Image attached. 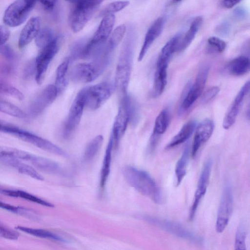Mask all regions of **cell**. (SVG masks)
Returning <instances> with one entry per match:
<instances>
[{
    "instance_id": "obj_45",
    "label": "cell",
    "mask_w": 250,
    "mask_h": 250,
    "mask_svg": "<svg viewBox=\"0 0 250 250\" xmlns=\"http://www.w3.org/2000/svg\"><path fill=\"white\" fill-rule=\"evenodd\" d=\"M19 127L13 124L0 119V132L14 135L19 129Z\"/></svg>"
},
{
    "instance_id": "obj_3",
    "label": "cell",
    "mask_w": 250,
    "mask_h": 250,
    "mask_svg": "<svg viewBox=\"0 0 250 250\" xmlns=\"http://www.w3.org/2000/svg\"><path fill=\"white\" fill-rule=\"evenodd\" d=\"M139 111L135 100L127 94L122 96L113 125L111 137L117 145L125 134L128 124H136Z\"/></svg>"
},
{
    "instance_id": "obj_38",
    "label": "cell",
    "mask_w": 250,
    "mask_h": 250,
    "mask_svg": "<svg viewBox=\"0 0 250 250\" xmlns=\"http://www.w3.org/2000/svg\"><path fill=\"white\" fill-rule=\"evenodd\" d=\"M0 111L18 118H24L26 113L19 107L9 102L0 100Z\"/></svg>"
},
{
    "instance_id": "obj_21",
    "label": "cell",
    "mask_w": 250,
    "mask_h": 250,
    "mask_svg": "<svg viewBox=\"0 0 250 250\" xmlns=\"http://www.w3.org/2000/svg\"><path fill=\"white\" fill-rule=\"evenodd\" d=\"M29 162L39 170L48 174L62 175L63 169L55 162L44 157L32 155Z\"/></svg>"
},
{
    "instance_id": "obj_27",
    "label": "cell",
    "mask_w": 250,
    "mask_h": 250,
    "mask_svg": "<svg viewBox=\"0 0 250 250\" xmlns=\"http://www.w3.org/2000/svg\"><path fill=\"white\" fill-rule=\"evenodd\" d=\"M70 59L66 58L58 67L55 86L58 95L62 93L66 88L68 84V70Z\"/></svg>"
},
{
    "instance_id": "obj_37",
    "label": "cell",
    "mask_w": 250,
    "mask_h": 250,
    "mask_svg": "<svg viewBox=\"0 0 250 250\" xmlns=\"http://www.w3.org/2000/svg\"><path fill=\"white\" fill-rule=\"evenodd\" d=\"M56 38L53 31L48 27L40 30L35 38L36 45L41 49L50 43Z\"/></svg>"
},
{
    "instance_id": "obj_50",
    "label": "cell",
    "mask_w": 250,
    "mask_h": 250,
    "mask_svg": "<svg viewBox=\"0 0 250 250\" xmlns=\"http://www.w3.org/2000/svg\"><path fill=\"white\" fill-rule=\"evenodd\" d=\"M0 53L7 59H11L14 56L13 51L11 48L7 45L0 47Z\"/></svg>"
},
{
    "instance_id": "obj_47",
    "label": "cell",
    "mask_w": 250,
    "mask_h": 250,
    "mask_svg": "<svg viewBox=\"0 0 250 250\" xmlns=\"http://www.w3.org/2000/svg\"><path fill=\"white\" fill-rule=\"evenodd\" d=\"M9 37V30L5 26L0 25V47L5 44Z\"/></svg>"
},
{
    "instance_id": "obj_44",
    "label": "cell",
    "mask_w": 250,
    "mask_h": 250,
    "mask_svg": "<svg viewBox=\"0 0 250 250\" xmlns=\"http://www.w3.org/2000/svg\"><path fill=\"white\" fill-rule=\"evenodd\" d=\"M19 234L7 227L0 224V237L12 240H17L19 237Z\"/></svg>"
},
{
    "instance_id": "obj_9",
    "label": "cell",
    "mask_w": 250,
    "mask_h": 250,
    "mask_svg": "<svg viewBox=\"0 0 250 250\" xmlns=\"http://www.w3.org/2000/svg\"><path fill=\"white\" fill-rule=\"evenodd\" d=\"M85 107L84 91L83 88L74 100L63 125L62 132L64 138H69L75 131L81 121Z\"/></svg>"
},
{
    "instance_id": "obj_49",
    "label": "cell",
    "mask_w": 250,
    "mask_h": 250,
    "mask_svg": "<svg viewBox=\"0 0 250 250\" xmlns=\"http://www.w3.org/2000/svg\"><path fill=\"white\" fill-rule=\"evenodd\" d=\"M233 17L238 20L244 19L247 16V11L242 7H238L233 11Z\"/></svg>"
},
{
    "instance_id": "obj_4",
    "label": "cell",
    "mask_w": 250,
    "mask_h": 250,
    "mask_svg": "<svg viewBox=\"0 0 250 250\" xmlns=\"http://www.w3.org/2000/svg\"><path fill=\"white\" fill-rule=\"evenodd\" d=\"M115 21L114 15L103 17L92 38L84 42L79 58L94 59L99 55L112 31Z\"/></svg>"
},
{
    "instance_id": "obj_33",
    "label": "cell",
    "mask_w": 250,
    "mask_h": 250,
    "mask_svg": "<svg viewBox=\"0 0 250 250\" xmlns=\"http://www.w3.org/2000/svg\"><path fill=\"white\" fill-rule=\"evenodd\" d=\"M31 154L17 148L0 146V160L6 158H13L28 161Z\"/></svg>"
},
{
    "instance_id": "obj_12",
    "label": "cell",
    "mask_w": 250,
    "mask_h": 250,
    "mask_svg": "<svg viewBox=\"0 0 250 250\" xmlns=\"http://www.w3.org/2000/svg\"><path fill=\"white\" fill-rule=\"evenodd\" d=\"M233 196L231 188L226 186L220 199L215 225L217 232H222L228 226L233 210Z\"/></svg>"
},
{
    "instance_id": "obj_31",
    "label": "cell",
    "mask_w": 250,
    "mask_h": 250,
    "mask_svg": "<svg viewBox=\"0 0 250 250\" xmlns=\"http://www.w3.org/2000/svg\"><path fill=\"white\" fill-rule=\"evenodd\" d=\"M170 122V114L167 109L162 110L157 116L151 138L157 140L158 136L165 133Z\"/></svg>"
},
{
    "instance_id": "obj_14",
    "label": "cell",
    "mask_w": 250,
    "mask_h": 250,
    "mask_svg": "<svg viewBox=\"0 0 250 250\" xmlns=\"http://www.w3.org/2000/svg\"><path fill=\"white\" fill-rule=\"evenodd\" d=\"M15 136L51 153L62 157L68 156L64 150L49 140L22 128L20 129Z\"/></svg>"
},
{
    "instance_id": "obj_35",
    "label": "cell",
    "mask_w": 250,
    "mask_h": 250,
    "mask_svg": "<svg viewBox=\"0 0 250 250\" xmlns=\"http://www.w3.org/2000/svg\"><path fill=\"white\" fill-rule=\"evenodd\" d=\"M103 140V136L99 135L88 144L83 154L84 161L90 162L95 158L102 146Z\"/></svg>"
},
{
    "instance_id": "obj_23",
    "label": "cell",
    "mask_w": 250,
    "mask_h": 250,
    "mask_svg": "<svg viewBox=\"0 0 250 250\" xmlns=\"http://www.w3.org/2000/svg\"><path fill=\"white\" fill-rule=\"evenodd\" d=\"M113 146V140L111 136L105 149L100 172V187L101 189L105 187L110 172Z\"/></svg>"
},
{
    "instance_id": "obj_11",
    "label": "cell",
    "mask_w": 250,
    "mask_h": 250,
    "mask_svg": "<svg viewBox=\"0 0 250 250\" xmlns=\"http://www.w3.org/2000/svg\"><path fill=\"white\" fill-rule=\"evenodd\" d=\"M144 219L148 222L171 234L195 243H200L202 239L179 223L166 219L147 216Z\"/></svg>"
},
{
    "instance_id": "obj_41",
    "label": "cell",
    "mask_w": 250,
    "mask_h": 250,
    "mask_svg": "<svg viewBox=\"0 0 250 250\" xmlns=\"http://www.w3.org/2000/svg\"><path fill=\"white\" fill-rule=\"evenodd\" d=\"M0 92L20 100H22L24 98L23 95L19 89L5 83L0 82Z\"/></svg>"
},
{
    "instance_id": "obj_7",
    "label": "cell",
    "mask_w": 250,
    "mask_h": 250,
    "mask_svg": "<svg viewBox=\"0 0 250 250\" xmlns=\"http://www.w3.org/2000/svg\"><path fill=\"white\" fill-rule=\"evenodd\" d=\"M83 89L85 107L94 110L101 107L111 97L116 87L114 83L104 82Z\"/></svg>"
},
{
    "instance_id": "obj_34",
    "label": "cell",
    "mask_w": 250,
    "mask_h": 250,
    "mask_svg": "<svg viewBox=\"0 0 250 250\" xmlns=\"http://www.w3.org/2000/svg\"><path fill=\"white\" fill-rule=\"evenodd\" d=\"M15 228L22 232L38 237L60 242H64L65 241L62 237L46 230L31 228L21 226H17Z\"/></svg>"
},
{
    "instance_id": "obj_24",
    "label": "cell",
    "mask_w": 250,
    "mask_h": 250,
    "mask_svg": "<svg viewBox=\"0 0 250 250\" xmlns=\"http://www.w3.org/2000/svg\"><path fill=\"white\" fill-rule=\"evenodd\" d=\"M180 39L179 35H176L165 44L161 49L156 65H168L172 55L178 50Z\"/></svg>"
},
{
    "instance_id": "obj_5",
    "label": "cell",
    "mask_w": 250,
    "mask_h": 250,
    "mask_svg": "<svg viewBox=\"0 0 250 250\" xmlns=\"http://www.w3.org/2000/svg\"><path fill=\"white\" fill-rule=\"evenodd\" d=\"M110 58L101 55L89 62H83L74 66L70 72V78L77 83H89L96 80L104 71Z\"/></svg>"
},
{
    "instance_id": "obj_25",
    "label": "cell",
    "mask_w": 250,
    "mask_h": 250,
    "mask_svg": "<svg viewBox=\"0 0 250 250\" xmlns=\"http://www.w3.org/2000/svg\"><path fill=\"white\" fill-rule=\"evenodd\" d=\"M203 21V18L201 16L196 17L193 19L188 30L179 42L178 51H183L189 46L201 26Z\"/></svg>"
},
{
    "instance_id": "obj_51",
    "label": "cell",
    "mask_w": 250,
    "mask_h": 250,
    "mask_svg": "<svg viewBox=\"0 0 250 250\" xmlns=\"http://www.w3.org/2000/svg\"><path fill=\"white\" fill-rule=\"evenodd\" d=\"M43 8L47 11H52L55 8L57 1L42 0L40 1Z\"/></svg>"
},
{
    "instance_id": "obj_32",
    "label": "cell",
    "mask_w": 250,
    "mask_h": 250,
    "mask_svg": "<svg viewBox=\"0 0 250 250\" xmlns=\"http://www.w3.org/2000/svg\"><path fill=\"white\" fill-rule=\"evenodd\" d=\"M190 154V149L188 146L186 147L183 153L177 161L175 168L176 177V185L178 186L184 178L186 173Z\"/></svg>"
},
{
    "instance_id": "obj_52",
    "label": "cell",
    "mask_w": 250,
    "mask_h": 250,
    "mask_svg": "<svg viewBox=\"0 0 250 250\" xmlns=\"http://www.w3.org/2000/svg\"><path fill=\"white\" fill-rule=\"evenodd\" d=\"M240 2V0H222L221 1V5L228 9L231 8Z\"/></svg>"
},
{
    "instance_id": "obj_16",
    "label": "cell",
    "mask_w": 250,
    "mask_h": 250,
    "mask_svg": "<svg viewBox=\"0 0 250 250\" xmlns=\"http://www.w3.org/2000/svg\"><path fill=\"white\" fill-rule=\"evenodd\" d=\"M58 96V94L55 85H47L32 103L30 107V113L33 116L40 114L55 101Z\"/></svg>"
},
{
    "instance_id": "obj_48",
    "label": "cell",
    "mask_w": 250,
    "mask_h": 250,
    "mask_svg": "<svg viewBox=\"0 0 250 250\" xmlns=\"http://www.w3.org/2000/svg\"><path fill=\"white\" fill-rule=\"evenodd\" d=\"M230 27L229 23L225 21L218 25L216 28V32L221 36H227L230 31Z\"/></svg>"
},
{
    "instance_id": "obj_43",
    "label": "cell",
    "mask_w": 250,
    "mask_h": 250,
    "mask_svg": "<svg viewBox=\"0 0 250 250\" xmlns=\"http://www.w3.org/2000/svg\"><path fill=\"white\" fill-rule=\"evenodd\" d=\"M220 88L216 86H212L208 88L203 94L201 101L203 103H207L213 99L219 93Z\"/></svg>"
},
{
    "instance_id": "obj_13",
    "label": "cell",
    "mask_w": 250,
    "mask_h": 250,
    "mask_svg": "<svg viewBox=\"0 0 250 250\" xmlns=\"http://www.w3.org/2000/svg\"><path fill=\"white\" fill-rule=\"evenodd\" d=\"M209 67L203 65L199 69L194 83L190 86L181 105L182 111L188 109L202 94L208 79Z\"/></svg>"
},
{
    "instance_id": "obj_26",
    "label": "cell",
    "mask_w": 250,
    "mask_h": 250,
    "mask_svg": "<svg viewBox=\"0 0 250 250\" xmlns=\"http://www.w3.org/2000/svg\"><path fill=\"white\" fill-rule=\"evenodd\" d=\"M0 161L13 167L19 172L23 174L38 180L42 181L43 180V177L32 167L22 163L19 160L13 158H6L2 159Z\"/></svg>"
},
{
    "instance_id": "obj_39",
    "label": "cell",
    "mask_w": 250,
    "mask_h": 250,
    "mask_svg": "<svg viewBox=\"0 0 250 250\" xmlns=\"http://www.w3.org/2000/svg\"><path fill=\"white\" fill-rule=\"evenodd\" d=\"M129 2L128 1H115L107 5L100 12V17H105L119 12L126 7Z\"/></svg>"
},
{
    "instance_id": "obj_1",
    "label": "cell",
    "mask_w": 250,
    "mask_h": 250,
    "mask_svg": "<svg viewBox=\"0 0 250 250\" xmlns=\"http://www.w3.org/2000/svg\"><path fill=\"white\" fill-rule=\"evenodd\" d=\"M127 184L141 194L156 204L163 202L162 192L155 180L146 171L132 166H126L123 170Z\"/></svg>"
},
{
    "instance_id": "obj_40",
    "label": "cell",
    "mask_w": 250,
    "mask_h": 250,
    "mask_svg": "<svg viewBox=\"0 0 250 250\" xmlns=\"http://www.w3.org/2000/svg\"><path fill=\"white\" fill-rule=\"evenodd\" d=\"M246 233L244 226L240 224L237 229L234 241V250H246Z\"/></svg>"
},
{
    "instance_id": "obj_8",
    "label": "cell",
    "mask_w": 250,
    "mask_h": 250,
    "mask_svg": "<svg viewBox=\"0 0 250 250\" xmlns=\"http://www.w3.org/2000/svg\"><path fill=\"white\" fill-rule=\"evenodd\" d=\"M36 3L35 0H18L14 1L4 12L3 17L4 23L10 27L21 25L26 20Z\"/></svg>"
},
{
    "instance_id": "obj_28",
    "label": "cell",
    "mask_w": 250,
    "mask_h": 250,
    "mask_svg": "<svg viewBox=\"0 0 250 250\" xmlns=\"http://www.w3.org/2000/svg\"><path fill=\"white\" fill-rule=\"evenodd\" d=\"M228 69L234 76H241L247 74L250 71L249 58L240 56L233 59L229 63Z\"/></svg>"
},
{
    "instance_id": "obj_18",
    "label": "cell",
    "mask_w": 250,
    "mask_h": 250,
    "mask_svg": "<svg viewBox=\"0 0 250 250\" xmlns=\"http://www.w3.org/2000/svg\"><path fill=\"white\" fill-rule=\"evenodd\" d=\"M214 128L213 122L207 119L202 121L195 128L191 155L194 157L201 146L211 137Z\"/></svg>"
},
{
    "instance_id": "obj_10",
    "label": "cell",
    "mask_w": 250,
    "mask_h": 250,
    "mask_svg": "<svg viewBox=\"0 0 250 250\" xmlns=\"http://www.w3.org/2000/svg\"><path fill=\"white\" fill-rule=\"evenodd\" d=\"M60 39V37H56L50 43L41 49L36 59L35 79L38 84H41L42 83L50 63L59 50Z\"/></svg>"
},
{
    "instance_id": "obj_15",
    "label": "cell",
    "mask_w": 250,
    "mask_h": 250,
    "mask_svg": "<svg viewBox=\"0 0 250 250\" xmlns=\"http://www.w3.org/2000/svg\"><path fill=\"white\" fill-rule=\"evenodd\" d=\"M211 166L212 161L209 160L207 161L203 167L198 182L193 203L189 210L188 216L189 221H192L194 219L200 203L206 192L209 183Z\"/></svg>"
},
{
    "instance_id": "obj_46",
    "label": "cell",
    "mask_w": 250,
    "mask_h": 250,
    "mask_svg": "<svg viewBox=\"0 0 250 250\" xmlns=\"http://www.w3.org/2000/svg\"><path fill=\"white\" fill-rule=\"evenodd\" d=\"M0 208L10 211L11 212L24 214L25 208L14 206L0 201Z\"/></svg>"
},
{
    "instance_id": "obj_30",
    "label": "cell",
    "mask_w": 250,
    "mask_h": 250,
    "mask_svg": "<svg viewBox=\"0 0 250 250\" xmlns=\"http://www.w3.org/2000/svg\"><path fill=\"white\" fill-rule=\"evenodd\" d=\"M168 65L156 66L154 74V95L155 97L161 95L164 92L167 83V68Z\"/></svg>"
},
{
    "instance_id": "obj_29",
    "label": "cell",
    "mask_w": 250,
    "mask_h": 250,
    "mask_svg": "<svg viewBox=\"0 0 250 250\" xmlns=\"http://www.w3.org/2000/svg\"><path fill=\"white\" fill-rule=\"evenodd\" d=\"M0 192L3 194L8 196L20 197L43 206L50 208H53L54 207V205L52 203L31 193L21 190L1 189Z\"/></svg>"
},
{
    "instance_id": "obj_17",
    "label": "cell",
    "mask_w": 250,
    "mask_h": 250,
    "mask_svg": "<svg viewBox=\"0 0 250 250\" xmlns=\"http://www.w3.org/2000/svg\"><path fill=\"white\" fill-rule=\"evenodd\" d=\"M250 82H247L241 88L227 111L223 122V127L228 129L234 124L245 97L250 91Z\"/></svg>"
},
{
    "instance_id": "obj_22",
    "label": "cell",
    "mask_w": 250,
    "mask_h": 250,
    "mask_svg": "<svg viewBox=\"0 0 250 250\" xmlns=\"http://www.w3.org/2000/svg\"><path fill=\"white\" fill-rule=\"evenodd\" d=\"M196 127V123L194 120H190L186 123L167 144L166 149H169L188 140L194 132Z\"/></svg>"
},
{
    "instance_id": "obj_6",
    "label": "cell",
    "mask_w": 250,
    "mask_h": 250,
    "mask_svg": "<svg viewBox=\"0 0 250 250\" xmlns=\"http://www.w3.org/2000/svg\"><path fill=\"white\" fill-rule=\"evenodd\" d=\"M73 7L69 23L74 33L81 31L101 6L103 0H76L71 1Z\"/></svg>"
},
{
    "instance_id": "obj_19",
    "label": "cell",
    "mask_w": 250,
    "mask_h": 250,
    "mask_svg": "<svg viewBox=\"0 0 250 250\" xmlns=\"http://www.w3.org/2000/svg\"><path fill=\"white\" fill-rule=\"evenodd\" d=\"M164 21L162 17H159L153 22L147 30L140 50L138 61L141 62L143 60L148 50L161 34L164 28Z\"/></svg>"
},
{
    "instance_id": "obj_42",
    "label": "cell",
    "mask_w": 250,
    "mask_h": 250,
    "mask_svg": "<svg viewBox=\"0 0 250 250\" xmlns=\"http://www.w3.org/2000/svg\"><path fill=\"white\" fill-rule=\"evenodd\" d=\"M208 43L213 50L217 52H223L226 47V42L221 39L216 37H210L208 39Z\"/></svg>"
},
{
    "instance_id": "obj_20",
    "label": "cell",
    "mask_w": 250,
    "mask_h": 250,
    "mask_svg": "<svg viewBox=\"0 0 250 250\" xmlns=\"http://www.w3.org/2000/svg\"><path fill=\"white\" fill-rule=\"evenodd\" d=\"M41 20L39 17L31 18L22 28L19 39V48H23L36 38L40 31Z\"/></svg>"
},
{
    "instance_id": "obj_2",
    "label": "cell",
    "mask_w": 250,
    "mask_h": 250,
    "mask_svg": "<svg viewBox=\"0 0 250 250\" xmlns=\"http://www.w3.org/2000/svg\"><path fill=\"white\" fill-rule=\"evenodd\" d=\"M135 42L132 30L128 31L122 45L117 65L114 84L122 96L127 94L130 80Z\"/></svg>"
},
{
    "instance_id": "obj_36",
    "label": "cell",
    "mask_w": 250,
    "mask_h": 250,
    "mask_svg": "<svg viewBox=\"0 0 250 250\" xmlns=\"http://www.w3.org/2000/svg\"><path fill=\"white\" fill-rule=\"evenodd\" d=\"M126 27L124 24L118 26L112 32L111 35L105 44L106 48L110 52H113L122 41L126 32Z\"/></svg>"
}]
</instances>
